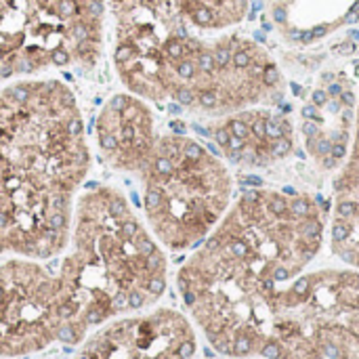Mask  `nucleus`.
Listing matches in <instances>:
<instances>
[{
    "instance_id": "1",
    "label": "nucleus",
    "mask_w": 359,
    "mask_h": 359,
    "mask_svg": "<svg viewBox=\"0 0 359 359\" xmlns=\"http://www.w3.org/2000/svg\"><path fill=\"white\" fill-rule=\"evenodd\" d=\"M330 202L284 189L244 187L210 236L175 273L185 316L215 353L259 359L273 297L324 248Z\"/></svg>"
},
{
    "instance_id": "2",
    "label": "nucleus",
    "mask_w": 359,
    "mask_h": 359,
    "mask_svg": "<svg viewBox=\"0 0 359 359\" xmlns=\"http://www.w3.org/2000/svg\"><path fill=\"white\" fill-rule=\"evenodd\" d=\"M93 147L76 93L59 78L0 86V257L59 259Z\"/></svg>"
},
{
    "instance_id": "3",
    "label": "nucleus",
    "mask_w": 359,
    "mask_h": 359,
    "mask_svg": "<svg viewBox=\"0 0 359 359\" xmlns=\"http://www.w3.org/2000/svg\"><path fill=\"white\" fill-rule=\"evenodd\" d=\"M95 149L111 172L135 181L139 215L166 252L200 246L233 202L227 162L191 135L162 130L154 107L126 90L101 105Z\"/></svg>"
},
{
    "instance_id": "4",
    "label": "nucleus",
    "mask_w": 359,
    "mask_h": 359,
    "mask_svg": "<svg viewBox=\"0 0 359 359\" xmlns=\"http://www.w3.org/2000/svg\"><path fill=\"white\" fill-rule=\"evenodd\" d=\"M59 259L55 269L72 307L69 347L116 318L156 307L168 290L166 250L111 185L78 196L69 244Z\"/></svg>"
},
{
    "instance_id": "5",
    "label": "nucleus",
    "mask_w": 359,
    "mask_h": 359,
    "mask_svg": "<svg viewBox=\"0 0 359 359\" xmlns=\"http://www.w3.org/2000/svg\"><path fill=\"white\" fill-rule=\"evenodd\" d=\"M107 0H0V86L93 72L105 53Z\"/></svg>"
},
{
    "instance_id": "6",
    "label": "nucleus",
    "mask_w": 359,
    "mask_h": 359,
    "mask_svg": "<svg viewBox=\"0 0 359 359\" xmlns=\"http://www.w3.org/2000/svg\"><path fill=\"white\" fill-rule=\"evenodd\" d=\"M248 11V0H107L111 48L223 34Z\"/></svg>"
},
{
    "instance_id": "7",
    "label": "nucleus",
    "mask_w": 359,
    "mask_h": 359,
    "mask_svg": "<svg viewBox=\"0 0 359 359\" xmlns=\"http://www.w3.org/2000/svg\"><path fill=\"white\" fill-rule=\"evenodd\" d=\"M198 330L185 311L156 305L93 330L72 359H196Z\"/></svg>"
},
{
    "instance_id": "8",
    "label": "nucleus",
    "mask_w": 359,
    "mask_h": 359,
    "mask_svg": "<svg viewBox=\"0 0 359 359\" xmlns=\"http://www.w3.org/2000/svg\"><path fill=\"white\" fill-rule=\"evenodd\" d=\"M204 133L227 164L246 172L271 168L297 149L294 122L278 107H248L206 120Z\"/></svg>"
},
{
    "instance_id": "9",
    "label": "nucleus",
    "mask_w": 359,
    "mask_h": 359,
    "mask_svg": "<svg viewBox=\"0 0 359 359\" xmlns=\"http://www.w3.org/2000/svg\"><path fill=\"white\" fill-rule=\"evenodd\" d=\"M269 17L286 44L309 46L355 25L359 0H271Z\"/></svg>"
},
{
    "instance_id": "10",
    "label": "nucleus",
    "mask_w": 359,
    "mask_h": 359,
    "mask_svg": "<svg viewBox=\"0 0 359 359\" xmlns=\"http://www.w3.org/2000/svg\"><path fill=\"white\" fill-rule=\"evenodd\" d=\"M330 252L351 269H359V196L334 191L330 206Z\"/></svg>"
},
{
    "instance_id": "11",
    "label": "nucleus",
    "mask_w": 359,
    "mask_h": 359,
    "mask_svg": "<svg viewBox=\"0 0 359 359\" xmlns=\"http://www.w3.org/2000/svg\"><path fill=\"white\" fill-rule=\"evenodd\" d=\"M359 185V101L353 118V135H351V147L343 162V168L334 177L332 189H349Z\"/></svg>"
}]
</instances>
